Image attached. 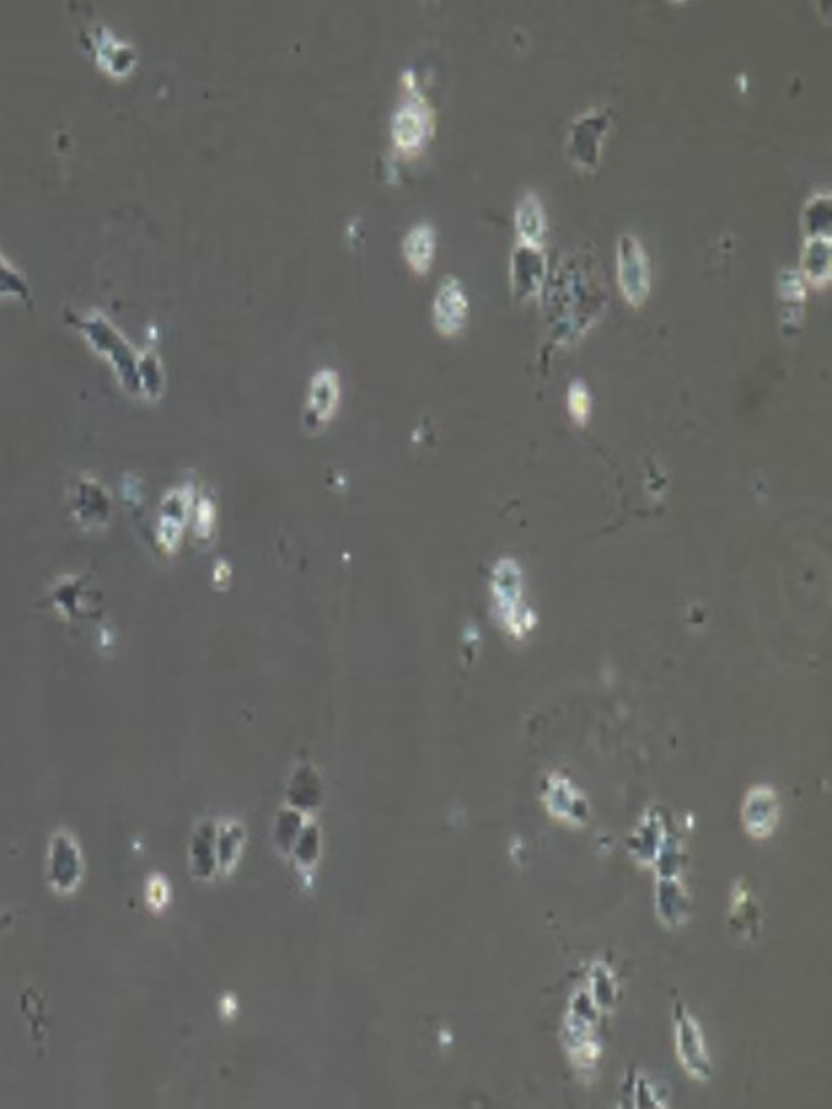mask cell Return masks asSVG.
<instances>
[{
    "label": "cell",
    "instance_id": "obj_4",
    "mask_svg": "<svg viewBox=\"0 0 832 1109\" xmlns=\"http://www.w3.org/2000/svg\"><path fill=\"white\" fill-rule=\"evenodd\" d=\"M435 325L444 336H454L467 322L468 301L464 286L455 276H445L439 286L432 307Z\"/></svg>",
    "mask_w": 832,
    "mask_h": 1109
},
{
    "label": "cell",
    "instance_id": "obj_2",
    "mask_svg": "<svg viewBox=\"0 0 832 1109\" xmlns=\"http://www.w3.org/2000/svg\"><path fill=\"white\" fill-rule=\"evenodd\" d=\"M610 128L609 114H587L577 119L567 137V157L584 170H596L600 163L603 138Z\"/></svg>",
    "mask_w": 832,
    "mask_h": 1109
},
{
    "label": "cell",
    "instance_id": "obj_10",
    "mask_svg": "<svg viewBox=\"0 0 832 1109\" xmlns=\"http://www.w3.org/2000/svg\"><path fill=\"white\" fill-rule=\"evenodd\" d=\"M436 252V233L431 224L419 223L405 236L404 256L408 266L418 275H426L431 269Z\"/></svg>",
    "mask_w": 832,
    "mask_h": 1109
},
{
    "label": "cell",
    "instance_id": "obj_5",
    "mask_svg": "<svg viewBox=\"0 0 832 1109\" xmlns=\"http://www.w3.org/2000/svg\"><path fill=\"white\" fill-rule=\"evenodd\" d=\"M340 401V384L335 372L323 369L314 375L306 404L305 421L311 431L322 429L335 412Z\"/></svg>",
    "mask_w": 832,
    "mask_h": 1109
},
{
    "label": "cell",
    "instance_id": "obj_1",
    "mask_svg": "<svg viewBox=\"0 0 832 1109\" xmlns=\"http://www.w3.org/2000/svg\"><path fill=\"white\" fill-rule=\"evenodd\" d=\"M619 285L624 299L633 307L647 301L652 288V272L643 244L633 234H623L616 247Z\"/></svg>",
    "mask_w": 832,
    "mask_h": 1109
},
{
    "label": "cell",
    "instance_id": "obj_9",
    "mask_svg": "<svg viewBox=\"0 0 832 1109\" xmlns=\"http://www.w3.org/2000/svg\"><path fill=\"white\" fill-rule=\"evenodd\" d=\"M802 269H804L805 279L817 288L830 285L831 236L808 237L804 247V256H802Z\"/></svg>",
    "mask_w": 832,
    "mask_h": 1109
},
{
    "label": "cell",
    "instance_id": "obj_6",
    "mask_svg": "<svg viewBox=\"0 0 832 1109\" xmlns=\"http://www.w3.org/2000/svg\"><path fill=\"white\" fill-rule=\"evenodd\" d=\"M431 131V112L419 101H407L399 108L392 124V137L401 150L421 147Z\"/></svg>",
    "mask_w": 832,
    "mask_h": 1109
},
{
    "label": "cell",
    "instance_id": "obj_3",
    "mask_svg": "<svg viewBox=\"0 0 832 1109\" xmlns=\"http://www.w3.org/2000/svg\"><path fill=\"white\" fill-rule=\"evenodd\" d=\"M84 863L81 848L64 831L54 835L49 848V879L58 892H72L81 884Z\"/></svg>",
    "mask_w": 832,
    "mask_h": 1109
},
{
    "label": "cell",
    "instance_id": "obj_7",
    "mask_svg": "<svg viewBox=\"0 0 832 1109\" xmlns=\"http://www.w3.org/2000/svg\"><path fill=\"white\" fill-rule=\"evenodd\" d=\"M545 266L547 262L541 249L519 244L513 256V283L521 299L534 298L540 293Z\"/></svg>",
    "mask_w": 832,
    "mask_h": 1109
},
{
    "label": "cell",
    "instance_id": "obj_11",
    "mask_svg": "<svg viewBox=\"0 0 832 1109\" xmlns=\"http://www.w3.org/2000/svg\"><path fill=\"white\" fill-rule=\"evenodd\" d=\"M567 406H570V415L577 424H587L590 418V411H592V398H590L589 389L584 385L583 382L576 381L570 387V395H567Z\"/></svg>",
    "mask_w": 832,
    "mask_h": 1109
},
{
    "label": "cell",
    "instance_id": "obj_8",
    "mask_svg": "<svg viewBox=\"0 0 832 1109\" xmlns=\"http://www.w3.org/2000/svg\"><path fill=\"white\" fill-rule=\"evenodd\" d=\"M516 230L521 244L541 249L547 234V217L543 205L534 193L525 194L516 210Z\"/></svg>",
    "mask_w": 832,
    "mask_h": 1109
}]
</instances>
